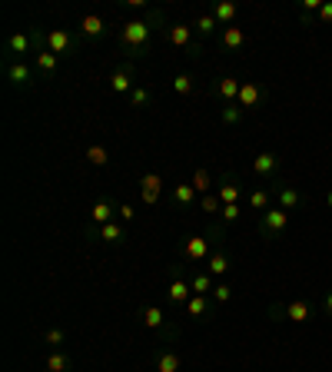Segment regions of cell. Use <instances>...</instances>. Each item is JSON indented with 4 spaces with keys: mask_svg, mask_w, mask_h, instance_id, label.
<instances>
[{
    "mask_svg": "<svg viewBox=\"0 0 332 372\" xmlns=\"http://www.w3.org/2000/svg\"><path fill=\"white\" fill-rule=\"evenodd\" d=\"M163 17L160 13H153L150 20H127L123 24V30H120V43L127 47L133 57H140V53H146V47H150V40H153V24H160Z\"/></svg>",
    "mask_w": 332,
    "mask_h": 372,
    "instance_id": "6da1fadb",
    "label": "cell"
},
{
    "mask_svg": "<svg viewBox=\"0 0 332 372\" xmlns=\"http://www.w3.org/2000/svg\"><path fill=\"white\" fill-rule=\"evenodd\" d=\"M223 233H226V226L219 223L209 236H186V240H183V263H186V266L206 263V259H209V253H213V243H219V240H223Z\"/></svg>",
    "mask_w": 332,
    "mask_h": 372,
    "instance_id": "7a4b0ae2",
    "label": "cell"
},
{
    "mask_svg": "<svg viewBox=\"0 0 332 372\" xmlns=\"http://www.w3.org/2000/svg\"><path fill=\"white\" fill-rule=\"evenodd\" d=\"M312 312H316V306H312V299H286V303H276V306H269V319H289V322H309L312 319Z\"/></svg>",
    "mask_w": 332,
    "mask_h": 372,
    "instance_id": "3957f363",
    "label": "cell"
},
{
    "mask_svg": "<svg viewBox=\"0 0 332 372\" xmlns=\"http://www.w3.org/2000/svg\"><path fill=\"white\" fill-rule=\"evenodd\" d=\"M269 100V90L259 83V80H243V87H240V97H236V106L240 110H256V106H263Z\"/></svg>",
    "mask_w": 332,
    "mask_h": 372,
    "instance_id": "277c9868",
    "label": "cell"
},
{
    "mask_svg": "<svg viewBox=\"0 0 332 372\" xmlns=\"http://www.w3.org/2000/svg\"><path fill=\"white\" fill-rule=\"evenodd\" d=\"M77 47V34L74 30H67V27H53V30H47L43 34V50H50V53H70Z\"/></svg>",
    "mask_w": 332,
    "mask_h": 372,
    "instance_id": "5b68a950",
    "label": "cell"
},
{
    "mask_svg": "<svg viewBox=\"0 0 332 372\" xmlns=\"http://www.w3.org/2000/svg\"><path fill=\"white\" fill-rule=\"evenodd\" d=\"M286 226H289V213H286V209H279V206H269L266 213H259V230L266 233L269 240L282 236V233H286Z\"/></svg>",
    "mask_w": 332,
    "mask_h": 372,
    "instance_id": "8992f818",
    "label": "cell"
},
{
    "mask_svg": "<svg viewBox=\"0 0 332 372\" xmlns=\"http://www.w3.org/2000/svg\"><path fill=\"white\" fill-rule=\"evenodd\" d=\"M193 296V286H190V276H186V270L179 273V276H173L170 280V286H166V299H170V306H186Z\"/></svg>",
    "mask_w": 332,
    "mask_h": 372,
    "instance_id": "52a82bcc",
    "label": "cell"
},
{
    "mask_svg": "<svg viewBox=\"0 0 332 372\" xmlns=\"http://www.w3.org/2000/svg\"><path fill=\"white\" fill-rule=\"evenodd\" d=\"M272 193H276V200H279V209H286V213H293V209H299L303 206V190L299 186H289V183H272Z\"/></svg>",
    "mask_w": 332,
    "mask_h": 372,
    "instance_id": "ba28073f",
    "label": "cell"
},
{
    "mask_svg": "<svg viewBox=\"0 0 332 372\" xmlns=\"http://www.w3.org/2000/svg\"><path fill=\"white\" fill-rule=\"evenodd\" d=\"M140 319H143V326H146V329H153V333H163V336L177 333V329L166 322V312L160 306H143L140 309Z\"/></svg>",
    "mask_w": 332,
    "mask_h": 372,
    "instance_id": "9c48e42d",
    "label": "cell"
},
{
    "mask_svg": "<svg viewBox=\"0 0 332 372\" xmlns=\"http://www.w3.org/2000/svg\"><path fill=\"white\" fill-rule=\"evenodd\" d=\"M166 37L179 50H200V43L193 40V24H170L166 27Z\"/></svg>",
    "mask_w": 332,
    "mask_h": 372,
    "instance_id": "30bf717a",
    "label": "cell"
},
{
    "mask_svg": "<svg viewBox=\"0 0 332 372\" xmlns=\"http://www.w3.org/2000/svg\"><path fill=\"white\" fill-rule=\"evenodd\" d=\"M186 319H196V322H206L213 316V296H190V303H186Z\"/></svg>",
    "mask_w": 332,
    "mask_h": 372,
    "instance_id": "8fae6325",
    "label": "cell"
},
{
    "mask_svg": "<svg viewBox=\"0 0 332 372\" xmlns=\"http://www.w3.org/2000/svg\"><path fill=\"white\" fill-rule=\"evenodd\" d=\"M116 219V203L113 200H100V203H93L90 209V230H100L106 223H113Z\"/></svg>",
    "mask_w": 332,
    "mask_h": 372,
    "instance_id": "7c38bea8",
    "label": "cell"
},
{
    "mask_svg": "<svg viewBox=\"0 0 332 372\" xmlns=\"http://www.w3.org/2000/svg\"><path fill=\"white\" fill-rule=\"evenodd\" d=\"M160 193H163V177L160 173H146V177H140V200L146 206H153L156 200H160Z\"/></svg>",
    "mask_w": 332,
    "mask_h": 372,
    "instance_id": "4fadbf2b",
    "label": "cell"
},
{
    "mask_svg": "<svg viewBox=\"0 0 332 372\" xmlns=\"http://www.w3.org/2000/svg\"><path fill=\"white\" fill-rule=\"evenodd\" d=\"M230 266H233V259H230V253H226V246L216 243V249L206 259V273H209V276H226Z\"/></svg>",
    "mask_w": 332,
    "mask_h": 372,
    "instance_id": "5bb4252c",
    "label": "cell"
},
{
    "mask_svg": "<svg viewBox=\"0 0 332 372\" xmlns=\"http://www.w3.org/2000/svg\"><path fill=\"white\" fill-rule=\"evenodd\" d=\"M282 170V160L276 153H259L253 160V173L256 177H266V180H276V173Z\"/></svg>",
    "mask_w": 332,
    "mask_h": 372,
    "instance_id": "9a60e30c",
    "label": "cell"
},
{
    "mask_svg": "<svg viewBox=\"0 0 332 372\" xmlns=\"http://www.w3.org/2000/svg\"><path fill=\"white\" fill-rule=\"evenodd\" d=\"M240 87H243V80L233 77V74H226V77H216V97L223 100V106H226V103H236V97H240Z\"/></svg>",
    "mask_w": 332,
    "mask_h": 372,
    "instance_id": "2e32d148",
    "label": "cell"
},
{
    "mask_svg": "<svg viewBox=\"0 0 332 372\" xmlns=\"http://www.w3.org/2000/svg\"><path fill=\"white\" fill-rule=\"evenodd\" d=\"M133 90H137V87H133V70H130V67H120V70L110 74V93L127 97V93H133Z\"/></svg>",
    "mask_w": 332,
    "mask_h": 372,
    "instance_id": "e0dca14e",
    "label": "cell"
},
{
    "mask_svg": "<svg viewBox=\"0 0 332 372\" xmlns=\"http://www.w3.org/2000/svg\"><path fill=\"white\" fill-rule=\"evenodd\" d=\"M216 196H219V203H223V206H233L240 196H243V186H240V180H236L233 173H226L223 183L216 186Z\"/></svg>",
    "mask_w": 332,
    "mask_h": 372,
    "instance_id": "ac0fdd59",
    "label": "cell"
},
{
    "mask_svg": "<svg viewBox=\"0 0 332 372\" xmlns=\"http://www.w3.org/2000/svg\"><path fill=\"white\" fill-rule=\"evenodd\" d=\"M186 276H190V286H193V293H196V296H209V293H213V286H216L209 273L196 270V266H186Z\"/></svg>",
    "mask_w": 332,
    "mask_h": 372,
    "instance_id": "d6986e66",
    "label": "cell"
},
{
    "mask_svg": "<svg viewBox=\"0 0 332 372\" xmlns=\"http://www.w3.org/2000/svg\"><path fill=\"white\" fill-rule=\"evenodd\" d=\"M77 30H80V34H83L87 40H97V37H103V34H106V20H103L100 13H87V17L80 20Z\"/></svg>",
    "mask_w": 332,
    "mask_h": 372,
    "instance_id": "ffe728a7",
    "label": "cell"
},
{
    "mask_svg": "<svg viewBox=\"0 0 332 372\" xmlns=\"http://www.w3.org/2000/svg\"><path fill=\"white\" fill-rule=\"evenodd\" d=\"M90 236H97V240H103V243L116 246L123 236H127V230H123V223H120V219H113V223H106V226H100V230H90Z\"/></svg>",
    "mask_w": 332,
    "mask_h": 372,
    "instance_id": "44dd1931",
    "label": "cell"
},
{
    "mask_svg": "<svg viewBox=\"0 0 332 372\" xmlns=\"http://www.w3.org/2000/svg\"><path fill=\"white\" fill-rule=\"evenodd\" d=\"M219 40H223V47H226V50H243L246 47V34H243V27H223V30H219Z\"/></svg>",
    "mask_w": 332,
    "mask_h": 372,
    "instance_id": "7402d4cb",
    "label": "cell"
},
{
    "mask_svg": "<svg viewBox=\"0 0 332 372\" xmlns=\"http://www.w3.org/2000/svg\"><path fill=\"white\" fill-rule=\"evenodd\" d=\"M183 359H179L177 349H160L156 352V372H179Z\"/></svg>",
    "mask_w": 332,
    "mask_h": 372,
    "instance_id": "603a6c76",
    "label": "cell"
},
{
    "mask_svg": "<svg viewBox=\"0 0 332 372\" xmlns=\"http://www.w3.org/2000/svg\"><path fill=\"white\" fill-rule=\"evenodd\" d=\"M7 77H11L13 87H30V83H34V74H30V67L20 64V60H13V64L7 67Z\"/></svg>",
    "mask_w": 332,
    "mask_h": 372,
    "instance_id": "cb8c5ba5",
    "label": "cell"
},
{
    "mask_svg": "<svg viewBox=\"0 0 332 372\" xmlns=\"http://www.w3.org/2000/svg\"><path fill=\"white\" fill-rule=\"evenodd\" d=\"M236 13H240V7H236L233 0H223V4H216V7H213V17H216L219 27H233Z\"/></svg>",
    "mask_w": 332,
    "mask_h": 372,
    "instance_id": "d4e9b609",
    "label": "cell"
},
{
    "mask_svg": "<svg viewBox=\"0 0 332 372\" xmlns=\"http://www.w3.org/2000/svg\"><path fill=\"white\" fill-rule=\"evenodd\" d=\"M193 30H196L200 37H213V34H216V30H223V27L216 24V17H213V13H200V17L193 20Z\"/></svg>",
    "mask_w": 332,
    "mask_h": 372,
    "instance_id": "484cf974",
    "label": "cell"
},
{
    "mask_svg": "<svg viewBox=\"0 0 332 372\" xmlns=\"http://www.w3.org/2000/svg\"><path fill=\"white\" fill-rule=\"evenodd\" d=\"M67 369H70V356H67L64 349L47 352V372H67Z\"/></svg>",
    "mask_w": 332,
    "mask_h": 372,
    "instance_id": "4316f807",
    "label": "cell"
},
{
    "mask_svg": "<svg viewBox=\"0 0 332 372\" xmlns=\"http://www.w3.org/2000/svg\"><path fill=\"white\" fill-rule=\"evenodd\" d=\"M173 200H177L179 206H193V203H196V190H193V183H179V186H173Z\"/></svg>",
    "mask_w": 332,
    "mask_h": 372,
    "instance_id": "83f0119b",
    "label": "cell"
},
{
    "mask_svg": "<svg viewBox=\"0 0 332 372\" xmlns=\"http://www.w3.org/2000/svg\"><path fill=\"white\" fill-rule=\"evenodd\" d=\"M193 90H196V80H193L190 74H177V77H173V93H179V97H190Z\"/></svg>",
    "mask_w": 332,
    "mask_h": 372,
    "instance_id": "f1b7e54d",
    "label": "cell"
},
{
    "mask_svg": "<svg viewBox=\"0 0 332 372\" xmlns=\"http://www.w3.org/2000/svg\"><path fill=\"white\" fill-rule=\"evenodd\" d=\"M87 160L93 163V167H106V163H110V150L93 143V146H87Z\"/></svg>",
    "mask_w": 332,
    "mask_h": 372,
    "instance_id": "f546056e",
    "label": "cell"
},
{
    "mask_svg": "<svg viewBox=\"0 0 332 372\" xmlns=\"http://www.w3.org/2000/svg\"><path fill=\"white\" fill-rule=\"evenodd\" d=\"M269 200H272V190H253L249 193V206L259 209V213H266L269 209Z\"/></svg>",
    "mask_w": 332,
    "mask_h": 372,
    "instance_id": "4dcf8cb0",
    "label": "cell"
},
{
    "mask_svg": "<svg viewBox=\"0 0 332 372\" xmlns=\"http://www.w3.org/2000/svg\"><path fill=\"white\" fill-rule=\"evenodd\" d=\"M34 60H37V70H43V74H53V70H57V53H50V50L34 53Z\"/></svg>",
    "mask_w": 332,
    "mask_h": 372,
    "instance_id": "1f68e13d",
    "label": "cell"
},
{
    "mask_svg": "<svg viewBox=\"0 0 332 372\" xmlns=\"http://www.w3.org/2000/svg\"><path fill=\"white\" fill-rule=\"evenodd\" d=\"M200 209H203L206 216H216V213H223V203H219L216 193H206L203 200H200Z\"/></svg>",
    "mask_w": 332,
    "mask_h": 372,
    "instance_id": "d6a6232c",
    "label": "cell"
},
{
    "mask_svg": "<svg viewBox=\"0 0 332 372\" xmlns=\"http://www.w3.org/2000/svg\"><path fill=\"white\" fill-rule=\"evenodd\" d=\"M193 190H196V193H203V196H206V193H209V186H213V180H209V173H206V170H193Z\"/></svg>",
    "mask_w": 332,
    "mask_h": 372,
    "instance_id": "836d02e7",
    "label": "cell"
},
{
    "mask_svg": "<svg viewBox=\"0 0 332 372\" xmlns=\"http://www.w3.org/2000/svg\"><path fill=\"white\" fill-rule=\"evenodd\" d=\"M209 296H213V303H230V299H233V286H230V282H216Z\"/></svg>",
    "mask_w": 332,
    "mask_h": 372,
    "instance_id": "e575fe53",
    "label": "cell"
},
{
    "mask_svg": "<svg viewBox=\"0 0 332 372\" xmlns=\"http://www.w3.org/2000/svg\"><path fill=\"white\" fill-rule=\"evenodd\" d=\"M219 116H223V123H240V120H243V110H240L236 103H226V106L219 110Z\"/></svg>",
    "mask_w": 332,
    "mask_h": 372,
    "instance_id": "d590c367",
    "label": "cell"
},
{
    "mask_svg": "<svg viewBox=\"0 0 332 372\" xmlns=\"http://www.w3.org/2000/svg\"><path fill=\"white\" fill-rule=\"evenodd\" d=\"M240 216H243V209H240V203L223 206V213H219V223H223V226H230V223H236Z\"/></svg>",
    "mask_w": 332,
    "mask_h": 372,
    "instance_id": "8d00e7d4",
    "label": "cell"
},
{
    "mask_svg": "<svg viewBox=\"0 0 332 372\" xmlns=\"http://www.w3.org/2000/svg\"><path fill=\"white\" fill-rule=\"evenodd\" d=\"M43 343L53 346V349H60L67 343V333H64V329H47V333H43Z\"/></svg>",
    "mask_w": 332,
    "mask_h": 372,
    "instance_id": "74e56055",
    "label": "cell"
},
{
    "mask_svg": "<svg viewBox=\"0 0 332 372\" xmlns=\"http://www.w3.org/2000/svg\"><path fill=\"white\" fill-rule=\"evenodd\" d=\"M146 100H150V90H146V87H137V90L130 93V106H137V110L146 106Z\"/></svg>",
    "mask_w": 332,
    "mask_h": 372,
    "instance_id": "f35d334b",
    "label": "cell"
},
{
    "mask_svg": "<svg viewBox=\"0 0 332 372\" xmlns=\"http://www.w3.org/2000/svg\"><path fill=\"white\" fill-rule=\"evenodd\" d=\"M116 219H120V223H133V219H137V209L130 203H120L116 206Z\"/></svg>",
    "mask_w": 332,
    "mask_h": 372,
    "instance_id": "ab89813d",
    "label": "cell"
},
{
    "mask_svg": "<svg viewBox=\"0 0 332 372\" xmlns=\"http://www.w3.org/2000/svg\"><path fill=\"white\" fill-rule=\"evenodd\" d=\"M319 24H332V4H322L319 7Z\"/></svg>",
    "mask_w": 332,
    "mask_h": 372,
    "instance_id": "60d3db41",
    "label": "cell"
},
{
    "mask_svg": "<svg viewBox=\"0 0 332 372\" xmlns=\"http://www.w3.org/2000/svg\"><path fill=\"white\" fill-rule=\"evenodd\" d=\"M322 312H326V316H332V289L322 296Z\"/></svg>",
    "mask_w": 332,
    "mask_h": 372,
    "instance_id": "b9f144b4",
    "label": "cell"
},
{
    "mask_svg": "<svg viewBox=\"0 0 332 372\" xmlns=\"http://www.w3.org/2000/svg\"><path fill=\"white\" fill-rule=\"evenodd\" d=\"M326 206H329V209H332V190L326 193Z\"/></svg>",
    "mask_w": 332,
    "mask_h": 372,
    "instance_id": "7bdbcfd3",
    "label": "cell"
}]
</instances>
